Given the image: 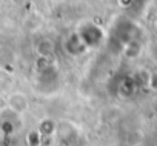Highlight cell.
I'll return each instance as SVG.
<instances>
[{
  "mask_svg": "<svg viewBox=\"0 0 157 146\" xmlns=\"http://www.w3.org/2000/svg\"><path fill=\"white\" fill-rule=\"evenodd\" d=\"M77 36L80 37V40L83 42V45L86 48H94V46L100 45V42L103 40L102 28L97 26L96 23H91V22L82 23L77 31Z\"/></svg>",
  "mask_w": 157,
  "mask_h": 146,
  "instance_id": "obj_1",
  "label": "cell"
},
{
  "mask_svg": "<svg viewBox=\"0 0 157 146\" xmlns=\"http://www.w3.org/2000/svg\"><path fill=\"white\" fill-rule=\"evenodd\" d=\"M6 105L8 108L14 112V114H22L28 109L29 106V102H28V97L23 94V92H13L8 100H6Z\"/></svg>",
  "mask_w": 157,
  "mask_h": 146,
  "instance_id": "obj_2",
  "label": "cell"
},
{
  "mask_svg": "<svg viewBox=\"0 0 157 146\" xmlns=\"http://www.w3.org/2000/svg\"><path fill=\"white\" fill-rule=\"evenodd\" d=\"M65 49H66L71 55H80V54H83L88 48L83 45V42L80 40V37H78L77 32H75V34H71V36L68 37V40H66V43H65Z\"/></svg>",
  "mask_w": 157,
  "mask_h": 146,
  "instance_id": "obj_3",
  "label": "cell"
},
{
  "mask_svg": "<svg viewBox=\"0 0 157 146\" xmlns=\"http://www.w3.org/2000/svg\"><path fill=\"white\" fill-rule=\"evenodd\" d=\"M54 49H56V46H54V42L51 39H42L36 45V52H37V55L40 58H46L48 60L54 54Z\"/></svg>",
  "mask_w": 157,
  "mask_h": 146,
  "instance_id": "obj_4",
  "label": "cell"
},
{
  "mask_svg": "<svg viewBox=\"0 0 157 146\" xmlns=\"http://www.w3.org/2000/svg\"><path fill=\"white\" fill-rule=\"evenodd\" d=\"M56 128H57V125H56L51 118H45V120L40 123V126H39V132L43 134V135H46V134H52V132L56 131Z\"/></svg>",
  "mask_w": 157,
  "mask_h": 146,
  "instance_id": "obj_5",
  "label": "cell"
},
{
  "mask_svg": "<svg viewBox=\"0 0 157 146\" xmlns=\"http://www.w3.org/2000/svg\"><path fill=\"white\" fill-rule=\"evenodd\" d=\"M26 143H28V146H40V143H42V134L39 132V129H33V131L28 132Z\"/></svg>",
  "mask_w": 157,
  "mask_h": 146,
  "instance_id": "obj_6",
  "label": "cell"
},
{
  "mask_svg": "<svg viewBox=\"0 0 157 146\" xmlns=\"http://www.w3.org/2000/svg\"><path fill=\"white\" fill-rule=\"evenodd\" d=\"M13 2H14L16 5H19V6H20V5H23V2H25V0H13Z\"/></svg>",
  "mask_w": 157,
  "mask_h": 146,
  "instance_id": "obj_7",
  "label": "cell"
},
{
  "mask_svg": "<svg viewBox=\"0 0 157 146\" xmlns=\"http://www.w3.org/2000/svg\"><path fill=\"white\" fill-rule=\"evenodd\" d=\"M0 55H2V46H0Z\"/></svg>",
  "mask_w": 157,
  "mask_h": 146,
  "instance_id": "obj_8",
  "label": "cell"
},
{
  "mask_svg": "<svg viewBox=\"0 0 157 146\" xmlns=\"http://www.w3.org/2000/svg\"><path fill=\"white\" fill-rule=\"evenodd\" d=\"M155 26H157V22H155Z\"/></svg>",
  "mask_w": 157,
  "mask_h": 146,
  "instance_id": "obj_9",
  "label": "cell"
},
{
  "mask_svg": "<svg viewBox=\"0 0 157 146\" xmlns=\"http://www.w3.org/2000/svg\"><path fill=\"white\" fill-rule=\"evenodd\" d=\"M0 3H2V0H0Z\"/></svg>",
  "mask_w": 157,
  "mask_h": 146,
  "instance_id": "obj_10",
  "label": "cell"
}]
</instances>
